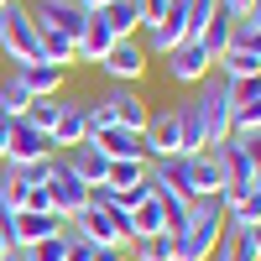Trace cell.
Listing matches in <instances>:
<instances>
[{"mask_svg":"<svg viewBox=\"0 0 261 261\" xmlns=\"http://www.w3.org/2000/svg\"><path fill=\"white\" fill-rule=\"evenodd\" d=\"M220 11V0H183V37L199 42V32L209 27V16Z\"/></svg>","mask_w":261,"mask_h":261,"instance_id":"83f0119b","label":"cell"},{"mask_svg":"<svg viewBox=\"0 0 261 261\" xmlns=\"http://www.w3.org/2000/svg\"><path fill=\"white\" fill-rule=\"evenodd\" d=\"M0 6H11V0H0Z\"/></svg>","mask_w":261,"mask_h":261,"instance_id":"7bdbcfd3","label":"cell"},{"mask_svg":"<svg viewBox=\"0 0 261 261\" xmlns=\"http://www.w3.org/2000/svg\"><path fill=\"white\" fill-rule=\"evenodd\" d=\"M6 167H11V162H6ZM47 167H53V157H42V162H16L11 178H16L21 188H47Z\"/></svg>","mask_w":261,"mask_h":261,"instance_id":"4dcf8cb0","label":"cell"},{"mask_svg":"<svg viewBox=\"0 0 261 261\" xmlns=\"http://www.w3.org/2000/svg\"><path fill=\"white\" fill-rule=\"evenodd\" d=\"M105 110H110V120L120 125V130H136V136H141V130H146V99L136 94V89H125V84H120V89L110 94V99H105Z\"/></svg>","mask_w":261,"mask_h":261,"instance_id":"2e32d148","label":"cell"},{"mask_svg":"<svg viewBox=\"0 0 261 261\" xmlns=\"http://www.w3.org/2000/svg\"><path fill=\"white\" fill-rule=\"evenodd\" d=\"M136 261H178V246H172V235H141V241L125 246Z\"/></svg>","mask_w":261,"mask_h":261,"instance_id":"484cf974","label":"cell"},{"mask_svg":"<svg viewBox=\"0 0 261 261\" xmlns=\"http://www.w3.org/2000/svg\"><path fill=\"white\" fill-rule=\"evenodd\" d=\"M183 162H188V199H220L225 172L214 162V151H199V157H183Z\"/></svg>","mask_w":261,"mask_h":261,"instance_id":"9a60e30c","label":"cell"},{"mask_svg":"<svg viewBox=\"0 0 261 261\" xmlns=\"http://www.w3.org/2000/svg\"><path fill=\"white\" fill-rule=\"evenodd\" d=\"M99 68L110 73L115 84H125V89H130V84L146 73V47H136V37H130V42H115V47L105 53V63H99Z\"/></svg>","mask_w":261,"mask_h":261,"instance_id":"8fae6325","label":"cell"},{"mask_svg":"<svg viewBox=\"0 0 261 261\" xmlns=\"http://www.w3.org/2000/svg\"><path fill=\"white\" fill-rule=\"evenodd\" d=\"M32 21L42 32H63V37H73V47H79V37H84V27H89V16L79 11V0H32Z\"/></svg>","mask_w":261,"mask_h":261,"instance_id":"5b68a950","label":"cell"},{"mask_svg":"<svg viewBox=\"0 0 261 261\" xmlns=\"http://www.w3.org/2000/svg\"><path fill=\"white\" fill-rule=\"evenodd\" d=\"M241 21H251V27H256V32H261V0H251V11H246V16H241Z\"/></svg>","mask_w":261,"mask_h":261,"instance_id":"f35d334b","label":"cell"},{"mask_svg":"<svg viewBox=\"0 0 261 261\" xmlns=\"http://www.w3.org/2000/svg\"><path fill=\"white\" fill-rule=\"evenodd\" d=\"M63 225H68V220H63ZM27 256L32 261H68V230H58V235H47V241L27 246Z\"/></svg>","mask_w":261,"mask_h":261,"instance_id":"f546056e","label":"cell"},{"mask_svg":"<svg viewBox=\"0 0 261 261\" xmlns=\"http://www.w3.org/2000/svg\"><path fill=\"white\" fill-rule=\"evenodd\" d=\"M68 261H94V241H84V235H68Z\"/></svg>","mask_w":261,"mask_h":261,"instance_id":"d6a6232c","label":"cell"},{"mask_svg":"<svg viewBox=\"0 0 261 261\" xmlns=\"http://www.w3.org/2000/svg\"><path fill=\"white\" fill-rule=\"evenodd\" d=\"M209 68H214V63H209V53L199 47V42H183V47L167 53V79L172 84H204Z\"/></svg>","mask_w":261,"mask_h":261,"instance_id":"7c38bea8","label":"cell"},{"mask_svg":"<svg viewBox=\"0 0 261 261\" xmlns=\"http://www.w3.org/2000/svg\"><path fill=\"white\" fill-rule=\"evenodd\" d=\"M220 235H225V204H220V199H193L188 225L172 235L178 261H209L214 246H220Z\"/></svg>","mask_w":261,"mask_h":261,"instance_id":"6da1fadb","label":"cell"},{"mask_svg":"<svg viewBox=\"0 0 261 261\" xmlns=\"http://www.w3.org/2000/svg\"><path fill=\"white\" fill-rule=\"evenodd\" d=\"M89 141V105L84 99H58V120H53V146L73 151Z\"/></svg>","mask_w":261,"mask_h":261,"instance_id":"ba28073f","label":"cell"},{"mask_svg":"<svg viewBox=\"0 0 261 261\" xmlns=\"http://www.w3.org/2000/svg\"><path fill=\"white\" fill-rule=\"evenodd\" d=\"M214 162H220V172H225V188H251L256 162H251V151H246L241 136H230L225 146H214Z\"/></svg>","mask_w":261,"mask_h":261,"instance_id":"4fadbf2b","label":"cell"},{"mask_svg":"<svg viewBox=\"0 0 261 261\" xmlns=\"http://www.w3.org/2000/svg\"><path fill=\"white\" fill-rule=\"evenodd\" d=\"M27 120H32V125H42V130L53 136V120H58V99H32V105H27Z\"/></svg>","mask_w":261,"mask_h":261,"instance_id":"1f68e13d","label":"cell"},{"mask_svg":"<svg viewBox=\"0 0 261 261\" xmlns=\"http://www.w3.org/2000/svg\"><path fill=\"white\" fill-rule=\"evenodd\" d=\"M214 63H220V79H225V84H241V79H256V73H261V58L246 53V47H225Z\"/></svg>","mask_w":261,"mask_h":261,"instance_id":"44dd1931","label":"cell"},{"mask_svg":"<svg viewBox=\"0 0 261 261\" xmlns=\"http://www.w3.org/2000/svg\"><path fill=\"white\" fill-rule=\"evenodd\" d=\"M214 251H220V261H256V241H251V230H241V225H230Z\"/></svg>","mask_w":261,"mask_h":261,"instance_id":"d4e9b609","label":"cell"},{"mask_svg":"<svg viewBox=\"0 0 261 261\" xmlns=\"http://www.w3.org/2000/svg\"><path fill=\"white\" fill-rule=\"evenodd\" d=\"M0 261H32V256H27V251H21V246H11V251H6V256H0Z\"/></svg>","mask_w":261,"mask_h":261,"instance_id":"ab89813d","label":"cell"},{"mask_svg":"<svg viewBox=\"0 0 261 261\" xmlns=\"http://www.w3.org/2000/svg\"><path fill=\"white\" fill-rule=\"evenodd\" d=\"M130 251L125 246H94V261H125Z\"/></svg>","mask_w":261,"mask_h":261,"instance_id":"836d02e7","label":"cell"},{"mask_svg":"<svg viewBox=\"0 0 261 261\" xmlns=\"http://www.w3.org/2000/svg\"><path fill=\"white\" fill-rule=\"evenodd\" d=\"M0 53L11 63H42V42H37V21L32 11L11 0V6H0Z\"/></svg>","mask_w":261,"mask_h":261,"instance_id":"7a4b0ae2","label":"cell"},{"mask_svg":"<svg viewBox=\"0 0 261 261\" xmlns=\"http://www.w3.org/2000/svg\"><path fill=\"white\" fill-rule=\"evenodd\" d=\"M172 47H183V27L178 21H151L146 27V53H172Z\"/></svg>","mask_w":261,"mask_h":261,"instance_id":"4316f807","label":"cell"},{"mask_svg":"<svg viewBox=\"0 0 261 261\" xmlns=\"http://www.w3.org/2000/svg\"><path fill=\"white\" fill-rule=\"evenodd\" d=\"M220 11H230V16H235V21H241V16H246V11H251V0H220Z\"/></svg>","mask_w":261,"mask_h":261,"instance_id":"d590c367","label":"cell"},{"mask_svg":"<svg viewBox=\"0 0 261 261\" xmlns=\"http://www.w3.org/2000/svg\"><path fill=\"white\" fill-rule=\"evenodd\" d=\"M11 79H16L32 99H58V94H63V68H53V63H16Z\"/></svg>","mask_w":261,"mask_h":261,"instance_id":"5bb4252c","label":"cell"},{"mask_svg":"<svg viewBox=\"0 0 261 261\" xmlns=\"http://www.w3.org/2000/svg\"><path fill=\"white\" fill-rule=\"evenodd\" d=\"M251 188H256V193H261V167H256V178H251Z\"/></svg>","mask_w":261,"mask_h":261,"instance_id":"b9f144b4","label":"cell"},{"mask_svg":"<svg viewBox=\"0 0 261 261\" xmlns=\"http://www.w3.org/2000/svg\"><path fill=\"white\" fill-rule=\"evenodd\" d=\"M42 157H58L53 136H47L42 125H32L27 115H21V120H11V151H6V162L16 167V162H42Z\"/></svg>","mask_w":261,"mask_h":261,"instance_id":"52a82bcc","label":"cell"},{"mask_svg":"<svg viewBox=\"0 0 261 261\" xmlns=\"http://www.w3.org/2000/svg\"><path fill=\"white\" fill-rule=\"evenodd\" d=\"M178 141H183V157H199V151H209L204 146V110H199V99H188V105H178Z\"/></svg>","mask_w":261,"mask_h":261,"instance_id":"d6986e66","label":"cell"},{"mask_svg":"<svg viewBox=\"0 0 261 261\" xmlns=\"http://www.w3.org/2000/svg\"><path fill=\"white\" fill-rule=\"evenodd\" d=\"M63 162H68V167H73L89 188H99L105 178H110V157H105L94 141H84V146H73V151H63Z\"/></svg>","mask_w":261,"mask_h":261,"instance_id":"e0dca14e","label":"cell"},{"mask_svg":"<svg viewBox=\"0 0 261 261\" xmlns=\"http://www.w3.org/2000/svg\"><path fill=\"white\" fill-rule=\"evenodd\" d=\"M47 199H53V209L63 214V220H73L79 209H89V183H84L63 157H53V167H47Z\"/></svg>","mask_w":261,"mask_h":261,"instance_id":"277c9868","label":"cell"},{"mask_svg":"<svg viewBox=\"0 0 261 261\" xmlns=\"http://www.w3.org/2000/svg\"><path fill=\"white\" fill-rule=\"evenodd\" d=\"M193 99H199V110H204V146H209V151L225 146V141H230V84L209 73Z\"/></svg>","mask_w":261,"mask_h":261,"instance_id":"3957f363","label":"cell"},{"mask_svg":"<svg viewBox=\"0 0 261 261\" xmlns=\"http://www.w3.org/2000/svg\"><path fill=\"white\" fill-rule=\"evenodd\" d=\"M94 16H105V27H110L120 42H130V37H136V27H141L136 0H115V6H105V11H94Z\"/></svg>","mask_w":261,"mask_h":261,"instance_id":"cb8c5ba5","label":"cell"},{"mask_svg":"<svg viewBox=\"0 0 261 261\" xmlns=\"http://www.w3.org/2000/svg\"><path fill=\"white\" fill-rule=\"evenodd\" d=\"M11 251V235H6V220H0V256Z\"/></svg>","mask_w":261,"mask_h":261,"instance_id":"60d3db41","label":"cell"},{"mask_svg":"<svg viewBox=\"0 0 261 261\" xmlns=\"http://www.w3.org/2000/svg\"><path fill=\"white\" fill-rule=\"evenodd\" d=\"M241 141H246V151H251V162L261 167V130H246V136H241Z\"/></svg>","mask_w":261,"mask_h":261,"instance_id":"e575fe53","label":"cell"},{"mask_svg":"<svg viewBox=\"0 0 261 261\" xmlns=\"http://www.w3.org/2000/svg\"><path fill=\"white\" fill-rule=\"evenodd\" d=\"M115 42H120V37L105 27V16H89V27H84V37H79V58H84V63H105V53H110Z\"/></svg>","mask_w":261,"mask_h":261,"instance_id":"ffe728a7","label":"cell"},{"mask_svg":"<svg viewBox=\"0 0 261 261\" xmlns=\"http://www.w3.org/2000/svg\"><path fill=\"white\" fill-rule=\"evenodd\" d=\"M261 130V73L230 84V136H246Z\"/></svg>","mask_w":261,"mask_h":261,"instance_id":"8992f818","label":"cell"},{"mask_svg":"<svg viewBox=\"0 0 261 261\" xmlns=\"http://www.w3.org/2000/svg\"><path fill=\"white\" fill-rule=\"evenodd\" d=\"M105 6H115V0H79V11H84V16H94V11H105Z\"/></svg>","mask_w":261,"mask_h":261,"instance_id":"74e56055","label":"cell"},{"mask_svg":"<svg viewBox=\"0 0 261 261\" xmlns=\"http://www.w3.org/2000/svg\"><path fill=\"white\" fill-rule=\"evenodd\" d=\"M230 37H235V16H230V11H214V16H209V27L199 32V47L209 53V63L230 47Z\"/></svg>","mask_w":261,"mask_h":261,"instance_id":"7402d4cb","label":"cell"},{"mask_svg":"<svg viewBox=\"0 0 261 261\" xmlns=\"http://www.w3.org/2000/svg\"><path fill=\"white\" fill-rule=\"evenodd\" d=\"M6 151H11V120L0 115V162H6Z\"/></svg>","mask_w":261,"mask_h":261,"instance_id":"8d00e7d4","label":"cell"},{"mask_svg":"<svg viewBox=\"0 0 261 261\" xmlns=\"http://www.w3.org/2000/svg\"><path fill=\"white\" fill-rule=\"evenodd\" d=\"M63 230V214H37V209H16L11 214V246H37V241H47V235Z\"/></svg>","mask_w":261,"mask_h":261,"instance_id":"30bf717a","label":"cell"},{"mask_svg":"<svg viewBox=\"0 0 261 261\" xmlns=\"http://www.w3.org/2000/svg\"><path fill=\"white\" fill-rule=\"evenodd\" d=\"M27 105H32V94L21 89L16 79L0 84V115H6V120H21V115H27Z\"/></svg>","mask_w":261,"mask_h":261,"instance_id":"f1b7e54d","label":"cell"},{"mask_svg":"<svg viewBox=\"0 0 261 261\" xmlns=\"http://www.w3.org/2000/svg\"><path fill=\"white\" fill-rule=\"evenodd\" d=\"M141 141H146V157H183V141H178V115H172V110L146 115Z\"/></svg>","mask_w":261,"mask_h":261,"instance_id":"9c48e42d","label":"cell"},{"mask_svg":"<svg viewBox=\"0 0 261 261\" xmlns=\"http://www.w3.org/2000/svg\"><path fill=\"white\" fill-rule=\"evenodd\" d=\"M37 42H42V63H53V68L68 73V63H79L73 37H63V32H42V27H37Z\"/></svg>","mask_w":261,"mask_h":261,"instance_id":"603a6c76","label":"cell"},{"mask_svg":"<svg viewBox=\"0 0 261 261\" xmlns=\"http://www.w3.org/2000/svg\"><path fill=\"white\" fill-rule=\"evenodd\" d=\"M110 162H125V157H146V141L136 136V130H120V125H110V130H99V136H89Z\"/></svg>","mask_w":261,"mask_h":261,"instance_id":"ac0fdd59","label":"cell"}]
</instances>
